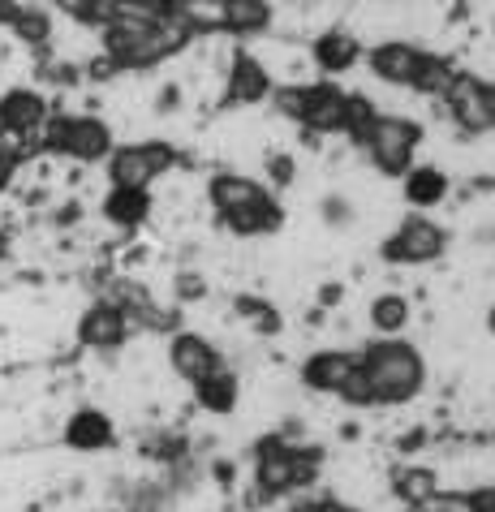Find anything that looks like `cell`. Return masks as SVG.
<instances>
[{
  "label": "cell",
  "instance_id": "cell-1",
  "mask_svg": "<svg viewBox=\"0 0 495 512\" xmlns=\"http://www.w3.org/2000/svg\"><path fill=\"white\" fill-rule=\"evenodd\" d=\"M422 358L418 349L396 345V340H384V345H371L366 353H358V379L366 392V405H401L409 396H418L422 388Z\"/></svg>",
  "mask_w": 495,
  "mask_h": 512
},
{
  "label": "cell",
  "instance_id": "cell-2",
  "mask_svg": "<svg viewBox=\"0 0 495 512\" xmlns=\"http://www.w3.org/2000/svg\"><path fill=\"white\" fill-rule=\"evenodd\" d=\"M362 142H366V151H371L379 173L401 177V173H409V160H414V151H418V125L405 117H375V125L366 130Z\"/></svg>",
  "mask_w": 495,
  "mask_h": 512
},
{
  "label": "cell",
  "instance_id": "cell-3",
  "mask_svg": "<svg viewBox=\"0 0 495 512\" xmlns=\"http://www.w3.org/2000/svg\"><path fill=\"white\" fill-rule=\"evenodd\" d=\"M168 168H173V151L164 142H134V147L112 151L108 177H112V190H147Z\"/></svg>",
  "mask_w": 495,
  "mask_h": 512
},
{
  "label": "cell",
  "instance_id": "cell-4",
  "mask_svg": "<svg viewBox=\"0 0 495 512\" xmlns=\"http://www.w3.org/2000/svg\"><path fill=\"white\" fill-rule=\"evenodd\" d=\"M444 104L452 108V117H457L461 130H470V134L495 130V87L491 82L474 78V74H457L448 95H444Z\"/></svg>",
  "mask_w": 495,
  "mask_h": 512
},
{
  "label": "cell",
  "instance_id": "cell-5",
  "mask_svg": "<svg viewBox=\"0 0 495 512\" xmlns=\"http://www.w3.org/2000/svg\"><path fill=\"white\" fill-rule=\"evenodd\" d=\"M48 142L56 151L74 155V160L91 164V160H104L112 151V134L99 117H61L56 125H48Z\"/></svg>",
  "mask_w": 495,
  "mask_h": 512
},
{
  "label": "cell",
  "instance_id": "cell-6",
  "mask_svg": "<svg viewBox=\"0 0 495 512\" xmlns=\"http://www.w3.org/2000/svg\"><path fill=\"white\" fill-rule=\"evenodd\" d=\"M440 250H444V229L431 224V220H422V216L405 220L401 229L388 237V259L392 263H431Z\"/></svg>",
  "mask_w": 495,
  "mask_h": 512
},
{
  "label": "cell",
  "instance_id": "cell-7",
  "mask_svg": "<svg viewBox=\"0 0 495 512\" xmlns=\"http://www.w3.org/2000/svg\"><path fill=\"white\" fill-rule=\"evenodd\" d=\"M168 362H173V371L186 383H194V388L198 383H207L216 371H224L216 345H211L207 336H194V332L173 336V345H168Z\"/></svg>",
  "mask_w": 495,
  "mask_h": 512
},
{
  "label": "cell",
  "instance_id": "cell-8",
  "mask_svg": "<svg viewBox=\"0 0 495 512\" xmlns=\"http://www.w3.org/2000/svg\"><path fill=\"white\" fill-rule=\"evenodd\" d=\"M48 125V104L35 91H9L0 99V134L9 138H31Z\"/></svg>",
  "mask_w": 495,
  "mask_h": 512
},
{
  "label": "cell",
  "instance_id": "cell-9",
  "mask_svg": "<svg viewBox=\"0 0 495 512\" xmlns=\"http://www.w3.org/2000/svg\"><path fill=\"white\" fill-rule=\"evenodd\" d=\"M422 61H427V52H418L414 44H405V39H388V44H379L371 52L375 78L379 82H401V87H414Z\"/></svg>",
  "mask_w": 495,
  "mask_h": 512
},
{
  "label": "cell",
  "instance_id": "cell-10",
  "mask_svg": "<svg viewBox=\"0 0 495 512\" xmlns=\"http://www.w3.org/2000/svg\"><path fill=\"white\" fill-rule=\"evenodd\" d=\"M353 375H358V353H341V349L315 353V358L306 362V371H302V379L315 392H336V396L349 388Z\"/></svg>",
  "mask_w": 495,
  "mask_h": 512
},
{
  "label": "cell",
  "instance_id": "cell-11",
  "mask_svg": "<svg viewBox=\"0 0 495 512\" xmlns=\"http://www.w3.org/2000/svg\"><path fill=\"white\" fill-rule=\"evenodd\" d=\"M207 194H211V203H216V211H220L224 220H233V216H242V211L267 203V190H263L254 177H242V173H224V177H216Z\"/></svg>",
  "mask_w": 495,
  "mask_h": 512
},
{
  "label": "cell",
  "instance_id": "cell-12",
  "mask_svg": "<svg viewBox=\"0 0 495 512\" xmlns=\"http://www.w3.org/2000/svg\"><path fill=\"white\" fill-rule=\"evenodd\" d=\"M125 332H130V323H125V315L112 302H99L78 319V340L87 349H117Z\"/></svg>",
  "mask_w": 495,
  "mask_h": 512
},
{
  "label": "cell",
  "instance_id": "cell-13",
  "mask_svg": "<svg viewBox=\"0 0 495 512\" xmlns=\"http://www.w3.org/2000/svg\"><path fill=\"white\" fill-rule=\"evenodd\" d=\"M345 99L349 95L332 91V87H306V112H302V121L310 125V130H323V134L345 130Z\"/></svg>",
  "mask_w": 495,
  "mask_h": 512
},
{
  "label": "cell",
  "instance_id": "cell-14",
  "mask_svg": "<svg viewBox=\"0 0 495 512\" xmlns=\"http://www.w3.org/2000/svg\"><path fill=\"white\" fill-rule=\"evenodd\" d=\"M224 91H229L233 104H254V99H263V95H267V65L242 52V56H237V61L229 65Z\"/></svg>",
  "mask_w": 495,
  "mask_h": 512
},
{
  "label": "cell",
  "instance_id": "cell-15",
  "mask_svg": "<svg viewBox=\"0 0 495 512\" xmlns=\"http://www.w3.org/2000/svg\"><path fill=\"white\" fill-rule=\"evenodd\" d=\"M65 444L78 452H99L112 444V422L99 414V409H78L65 426Z\"/></svg>",
  "mask_w": 495,
  "mask_h": 512
},
{
  "label": "cell",
  "instance_id": "cell-16",
  "mask_svg": "<svg viewBox=\"0 0 495 512\" xmlns=\"http://www.w3.org/2000/svg\"><path fill=\"white\" fill-rule=\"evenodd\" d=\"M358 61V39L345 31H328L315 39V65L328 69V74H345V69Z\"/></svg>",
  "mask_w": 495,
  "mask_h": 512
},
{
  "label": "cell",
  "instance_id": "cell-17",
  "mask_svg": "<svg viewBox=\"0 0 495 512\" xmlns=\"http://www.w3.org/2000/svg\"><path fill=\"white\" fill-rule=\"evenodd\" d=\"M267 22H272V9L259 5V0H229V5H220V26L233 35H254Z\"/></svg>",
  "mask_w": 495,
  "mask_h": 512
},
{
  "label": "cell",
  "instance_id": "cell-18",
  "mask_svg": "<svg viewBox=\"0 0 495 512\" xmlns=\"http://www.w3.org/2000/svg\"><path fill=\"white\" fill-rule=\"evenodd\" d=\"M104 211H108L112 224H125V229H134V224L147 220L151 194H147V190H112V194L104 198Z\"/></svg>",
  "mask_w": 495,
  "mask_h": 512
},
{
  "label": "cell",
  "instance_id": "cell-19",
  "mask_svg": "<svg viewBox=\"0 0 495 512\" xmlns=\"http://www.w3.org/2000/svg\"><path fill=\"white\" fill-rule=\"evenodd\" d=\"M448 194V177L440 168H409L405 173V198L414 207H435Z\"/></svg>",
  "mask_w": 495,
  "mask_h": 512
},
{
  "label": "cell",
  "instance_id": "cell-20",
  "mask_svg": "<svg viewBox=\"0 0 495 512\" xmlns=\"http://www.w3.org/2000/svg\"><path fill=\"white\" fill-rule=\"evenodd\" d=\"M435 491H440L435 469H401V474H396V495L405 500V508H422Z\"/></svg>",
  "mask_w": 495,
  "mask_h": 512
},
{
  "label": "cell",
  "instance_id": "cell-21",
  "mask_svg": "<svg viewBox=\"0 0 495 512\" xmlns=\"http://www.w3.org/2000/svg\"><path fill=\"white\" fill-rule=\"evenodd\" d=\"M198 405L211 409V414H229V409L237 405V379L229 371H216L207 383H198Z\"/></svg>",
  "mask_w": 495,
  "mask_h": 512
},
{
  "label": "cell",
  "instance_id": "cell-22",
  "mask_svg": "<svg viewBox=\"0 0 495 512\" xmlns=\"http://www.w3.org/2000/svg\"><path fill=\"white\" fill-rule=\"evenodd\" d=\"M405 323H409V302L401 293L375 297V306H371V327L375 332H401Z\"/></svg>",
  "mask_w": 495,
  "mask_h": 512
},
{
  "label": "cell",
  "instance_id": "cell-23",
  "mask_svg": "<svg viewBox=\"0 0 495 512\" xmlns=\"http://www.w3.org/2000/svg\"><path fill=\"white\" fill-rule=\"evenodd\" d=\"M452 69L444 65V61H435V56H427V61H422V69H418V78H414V87L418 91H427V95H448V87H452Z\"/></svg>",
  "mask_w": 495,
  "mask_h": 512
},
{
  "label": "cell",
  "instance_id": "cell-24",
  "mask_svg": "<svg viewBox=\"0 0 495 512\" xmlns=\"http://www.w3.org/2000/svg\"><path fill=\"white\" fill-rule=\"evenodd\" d=\"M5 18L13 22V31H18L26 44H39V39H48V13H39V9H9Z\"/></svg>",
  "mask_w": 495,
  "mask_h": 512
},
{
  "label": "cell",
  "instance_id": "cell-25",
  "mask_svg": "<svg viewBox=\"0 0 495 512\" xmlns=\"http://www.w3.org/2000/svg\"><path fill=\"white\" fill-rule=\"evenodd\" d=\"M422 512H478L470 491H435L427 504H422Z\"/></svg>",
  "mask_w": 495,
  "mask_h": 512
},
{
  "label": "cell",
  "instance_id": "cell-26",
  "mask_svg": "<svg viewBox=\"0 0 495 512\" xmlns=\"http://www.w3.org/2000/svg\"><path fill=\"white\" fill-rule=\"evenodd\" d=\"M18 164H22V142L9 138V134H0V190L18 177Z\"/></svg>",
  "mask_w": 495,
  "mask_h": 512
},
{
  "label": "cell",
  "instance_id": "cell-27",
  "mask_svg": "<svg viewBox=\"0 0 495 512\" xmlns=\"http://www.w3.org/2000/svg\"><path fill=\"white\" fill-rule=\"evenodd\" d=\"M177 293H181V297H198V293H203V280H198V276H181Z\"/></svg>",
  "mask_w": 495,
  "mask_h": 512
},
{
  "label": "cell",
  "instance_id": "cell-28",
  "mask_svg": "<svg viewBox=\"0 0 495 512\" xmlns=\"http://www.w3.org/2000/svg\"><path fill=\"white\" fill-rule=\"evenodd\" d=\"M315 512H358V508H349V504H341V500H319Z\"/></svg>",
  "mask_w": 495,
  "mask_h": 512
},
{
  "label": "cell",
  "instance_id": "cell-29",
  "mask_svg": "<svg viewBox=\"0 0 495 512\" xmlns=\"http://www.w3.org/2000/svg\"><path fill=\"white\" fill-rule=\"evenodd\" d=\"M491 332H495V310H491Z\"/></svg>",
  "mask_w": 495,
  "mask_h": 512
},
{
  "label": "cell",
  "instance_id": "cell-30",
  "mask_svg": "<svg viewBox=\"0 0 495 512\" xmlns=\"http://www.w3.org/2000/svg\"><path fill=\"white\" fill-rule=\"evenodd\" d=\"M405 512H422V508H405Z\"/></svg>",
  "mask_w": 495,
  "mask_h": 512
},
{
  "label": "cell",
  "instance_id": "cell-31",
  "mask_svg": "<svg viewBox=\"0 0 495 512\" xmlns=\"http://www.w3.org/2000/svg\"><path fill=\"white\" fill-rule=\"evenodd\" d=\"M0 246H5V241H0Z\"/></svg>",
  "mask_w": 495,
  "mask_h": 512
}]
</instances>
